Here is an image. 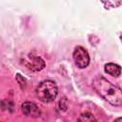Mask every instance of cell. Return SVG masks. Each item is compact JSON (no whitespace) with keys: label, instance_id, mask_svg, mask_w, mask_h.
<instances>
[{"label":"cell","instance_id":"obj_4","mask_svg":"<svg viewBox=\"0 0 122 122\" xmlns=\"http://www.w3.org/2000/svg\"><path fill=\"white\" fill-rule=\"evenodd\" d=\"M73 60L79 69H84L90 64V55L86 49L77 46L73 51Z\"/></svg>","mask_w":122,"mask_h":122},{"label":"cell","instance_id":"obj_7","mask_svg":"<svg viewBox=\"0 0 122 122\" xmlns=\"http://www.w3.org/2000/svg\"><path fill=\"white\" fill-rule=\"evenodd\" d=\"M77 122H97L95 117L89 112H84L81 113L77 119Z\"/></svg>","mask_w":122,"mask_h":122},{"label":"cell","instance_id":"obj_3","mask_svg":"<svg viewBox=\"0 0 122 122\" xmlns=\"http://www.w3.org/2000/svg\"><path fill=\"white\" fill-rule=\"evenodd\" d=\"M22 63L32 71H39L43 70L46 66L45 61L41 57L33 54H26L22 58Z\"/></svg>","mask_w":122,"mask_h":122},{"label":"cell","instance_id":"obj_8","mask_svg":"<svg viewBox=\"0 0 122 122\" xmlns=\"http://www.w3.org/2000/svg\"><path fill=\"white\" fill-rule=\"evenodd\" d=\"M103 4L106 5V7H108V6H112L111 8H116V7L120 6V5H122V2H121V1H119V2H112V1H108V2H103Z\"/></svg>","mask_w":122,"mask_h":122},{"label":"cell","instance_id":"obj_6","mask_svg":"<svg viewBox=\"0 0 122 122\" xmlns=\"http://www.w3.org/2000/svg\"><path fill=\"white\" fill-rule=\"evenodd\" d=\"M105 71L112 76H119L121 74V67L114 63H108L105 65Z\"/></svg>","mask_w":122,"mask_h":122},{"label":"cell","instance_id":"obj_1","mask_svg":"<svg viewBox=\"0 0 122 122\" xmlns=\"http://www.w3.org/2000/svg\"><path fill=\"white\" fill-rule=\"evenodd\" d=\"M92 85L94 91L110 104L113 106L122 104V90L114 84H112L103 76L98 75L94 77Z\"/></svg>","mask_w":122,"mask_h":122},{"label":"cell","instance_id":"obj_9","mask_svg":"<svg viewBox=\"0 0 122 122\" xmlns=\"http://www.w3.org/2000/svg\"><path fill=\"white\" fill-rule=\"evenodd\" d=\"M114 122H122V117H119V118L115 119V120H114Z\"/></svg>","mask_w":122,"mask_h":122},{"label":"cell","instance_id":"obj_2","mask_svg":"<svg viewBox=\"0 0 122 122\" xmlns=\"http://www.w3.org/2000/svg\"><path fill=\"white\" fill-rule=\"evenodd\" d=\"M58 93L55 82L51 80H44L38 84L35 89L36 97L43 103H51L54 101Z\"/></svg>","mask_w":122,"mask_h":122},{"label":"cell","instance_id":"obj_10","mask_svg":"<svg viewBox=\"0 0 122 122\" xmlns=\"http://www.w3.org/2000/svg\"><path fill=\"white\" fill-rule=\"evenodd\" d=\"M120 40H121V42H122V35L120 36Z\"/></svg>","mask_w":122,"mask_h":122},{"label":"cell","instance_id":"obj_5","mask_svg":"<svg viewBox=\"0 0 122 122\" xmlns=\"http://www.w3.org/2000/svg\"><path fill=\"white\" fill-rule=\"evenodd\" d=\"M21 110L23 112V114H25L26 116L39 117L41 114L40 109L32 102H24L21 106Z\"/></svg>","mask_w":122,"mask_h":122}]
</instances>
